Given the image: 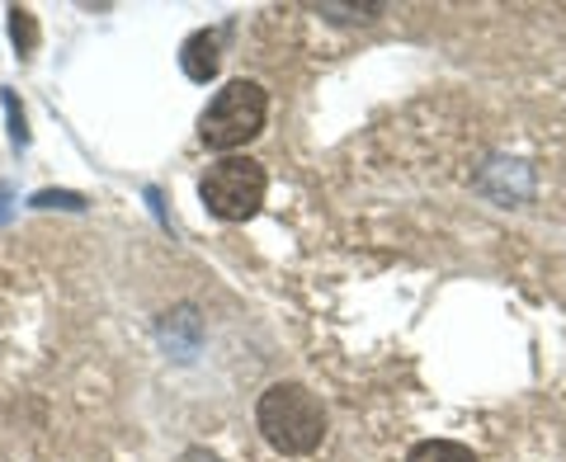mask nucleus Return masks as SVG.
<instances>
[{
	"instance_id": "obj_1",
	"label": "nucleus",
	"mask_w": 566,
	"mask_h": 462,
	"mask_svg": "<svg viewBox=\"0 0 566 462\" xmlns=\"http://www.w3.org/2000/svg\"><path fill=\"white\" fill-rule=\"evenodd\" d=\"M255 424L274 453L307 458L326 439V406L303 382H274L255 406Z\"/></svg>"
},
{
	"instance_id": "obj_7",
	"label": "nucleus",
	"mask_w": 566,
	"mask_h": 462,
	"mask_svg": "<svg viewBox=\"0 0 566 462\" xmlns=\"http://www.w3.org/2000/svg\"><path fill=\"white\" fill-rule=\"evenodd\" d=\"M29 203L33 208H71V212L85 208V199H81V193H71V189H43V193H33Z\"/></svg>"
},
{
	"instance_id": "obj_9",
	"label": "nucleus",
	"mask_w": 566,
	"mask_h": 462,
	"mask_svg": "<svg viewBox=\"0 0 566 462\" xmlns=\"http://www.w3.org/2000/svg\"><path fill=\"white\" fill-rule=\"evenodd\" d=\"M322 14H340V20H374L378 6H359V10L354 6H322Z\"/></svg>"
},
{
	"instance_id": "obj_3",
	"label": "nucleus",
	"mask_w": 566,
	"mask_h": 462,
	"mask_svg": "<svg viewBox=\"0 0 566 462\" xmlns=\"http://www.w3.org/2000/svg\"><path fill=\"white\" fill-rule=\"evenodd\" d=\"M264 166L251 161V156H222L218 166H208V175L199 180V193L212 218L222 222H245L255 218L264 203Z\"/></svg>"
},
{
	"instance_id": "obj_4",
	"label": "nucleus",
	"mask_w": 566,
	"mask_h": 462,
	"mask_svg": "<svg viewBox=\"0 0 566 462\" xmlns=\"http://www.w3.org/2000/svg\"><path fill=\"white\" fill-rule=\"evenodd\" d=\"M180 62H185V76L189 81H212L218 76V62H222V43H218V33H193V39L185 43V52H180Z\"/></svg>"
},
{
	"instance_id": "obj_2",
	"label": "nucleus",
	"mask_w": 566,
	"mask_h": 462,
	"mask_svg": "<svg viewBox=\"0 0 566 462\" xmlns=\"http://www.w3.org/2000/svg\"><path fill=\"white\" fill-rule=\"evenodd\" d=\"M264 114H270V95L255 81H227L218 95L208 99V109L199 114V137L212 151H237L251 137L264 133Z\"/></svg>"
},
{
	"instance_id": "obj_5",
	"label": "nucleus",
	"mask_w": 566,
	"mask_h": 462,
	"mask_svg": "<svg viewBox=\"0 0 566 462\" xmlns=\"http://www.w3.org/2000/svg\"><path fill=\"white\" fill-rule=\"evenodd\" d=\"M406 462H476V458H472V449H463V443H453V439H424Z\"/></svg>"
},
{
	"instance_id": "obj_8",
	"label": "nucleus",
	"mask_w": 566,
	"mask_h": 462,
	"mask_svg": "<svg viewBox=\"0 0 566 462\" xmlns=\"http://www.w3.org/2000/svg\"><path fill=\"white\" fill-rule=\"evenodd\" d=\"M6 118H10V137H14V147H24V141H29V123H24L20 99H14L10 91H6Z\"/></svg>"
},
{
	"instance_id": "obj_10",
	"label": "nucleus",
	"mask_w": 566,
	"mask_h": 462,
	"mask_svg": "<svg viewBox=\"0 0 566 462\" xmlns=\"http://www.w3.org/2000/svg\"><path fill=\"white\" fill-rule=\"evenodd\" d=\"M180 462H218V458H212V453H203V449H189Z\"/></svg>"
},
{
	"instance_id": "obj_6",
	"label": "nucleus",
	"mask_w": 566,
	"mask_h": 462,
	"mask_svg": "<svg viewBox=\"0 0 566 462\" xmlns=\"http://www.w3.org/2000/svg\"><path fill=\"white\" fill-rule=\"evenodd\" d=\"M10 39L20 48V57H33V48H39V20H33V10L24 6L10 10Z\"/></svg>"
}]
</instances>
